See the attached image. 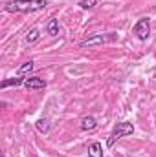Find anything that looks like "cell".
<instances>
[{
    "label": "cell",
    "instance_id": "cell-1",
    "mask_svg": "<svg viewBox=\"0 0 156 157\" xmlns=\"http://www.w3.org/2000/svg\"><path fill=\"white\" fill-rule=\"evenodd\" d=\"M48 6L46 0H11L6 4V11H17V13H33L40 11Z\"/></svg>",
    "mask_w": 156,
    "mask_h": 157
},
{
    "label": "cell",
    "instance_id": "cell-2",
    "mask_svg": "<svg viewBox=\"0 0 156 157\" xmlns=\"http://www.w3.org/2000/svg\"><path fill=\"white\" fill-rule=\"evenodd\" d=\"M132 133H134V124L132 122H117L116 126H114V130H112V133L107 139V146L109 148L114 146V143H116L117 139L127 137V135H132Z\"/></svg>",
    "mask_w": 156,
    "mask_h": 157
},
{
    "label": "cell",
    "instance_id": "cell-3",
    "mask_svg": "<svg viewBox=\"0 0 156 157\" xmlns=\"http://www.w3.org/2000/svg\"><path fill=\"white\" fill-rule=\"evenodd\" d=\"M117 39L116 33H105V35H92L90 39L83 40L79 46L81 48H92V46H99V44H107V42H114Z\"/></svg>",
    "mask_w": 156,
    "mask_h": 157
},
{
    "label": "cell",
    "instance_id": "cell-4",
    "mask_svg": "<svg viewBox=\"0 0 156 157\" xmlns=\"http://www.w3.org/2000/svg\"><path fill=\"white\" fill-rule=\"evenodd\" d=\"M134 35L142 40V42H145V40L149 39V35H151V22H149V18H140V20L136 22V26H134Z\"/></svg>",
    "mask_w": 156,
    "mask_h": 157
},
{
    "label": "cell",
    "instance_id": "cell-5",
    "mask_svg": "<svg viewBox=\"0 0 156 157\" xmlns=\"http://www.w3.org/2000/svg\"><path fill=\"white\" fill-rule=\"evenodd\" d=\"M24 86L28 90H42V88H46V80L40 77H28L24 80Z\"/></svg>",
    "mask_w": 156,
    "mask_h": 157
},
{
    "label": "cell",
    "instance_id": "cell-6",
    "mask_svg": "<svg viewBox=\"0 0 156 157\" xmlns=\"http://www.w3.org/2000/svg\"><path fill=\"white\" fill-rule=\"evenodd\" d=\"M97 128V121L96 117H92V115H88V117H84L81 121V130L83 132H94Z\"/></svg>",
    "mask_w": 156,
    "mask_h": 157
},
{
    "label": "cell",
    "instance_id": "cell-7",
    "mask_svg": "<svg viewBox=\"0 0 156 157\" xmlns=\"http://www.w3.org/2000/svg\"><path fill=\"white\" fill-rule=\"evenodd\" d=\"M103 144L101 143H97V141H94V143H90V146H88V155L90 157H103Z\"/></svg>",
    "mask_w": 156,
    "mask_h": 157
},
{
    "label": "cell",
    "instance_id": "cell-8",
    "mask_svg": "<svg viewBox=\"0 0 156 157\" xmlns=\"http://www.w3.org/2000/svg\"><path fill=\"white\" fill-rule=\"evenodd\" d=\"M46 33L50 37H57L59 35V20L57 18H50L46 24Z\"/></svg>",
    "mask_w": 156,
    "mask_h": 157
},
{
    "label": "cell",
    "instance_id": "cell-9",
    "mask_svg": "<svg viewBox=\"0 0 156 157\" xmlns=\"http://www.w3.org/2000/svg\"><path fill=\"white\" fill-rule=\"evenodd\" d=\"M24 80L26 78H22V77H13V78H9V80H4L2 84H0V88L2 90H6V88H9V86H20V84H24Z\"/></svg>",
    "mask_w": 156,
    "mask_h": 157
},
{
    "label": "cell",
    "instance_id": "cell-10",
    "mask_svg": "<svg viewBox=\"0 0 156 157\" xmlns=\"http://www.w3.org/2000/svg\"><path fill=\"white\" fill-rule=\"evenodd\" d=\"M35 128H37V130H39L40 133H48V132H50V121H48V119H39V121H37V122H35Z\"/></svg>",
    "mask_w": 156,
    "mask_h": 157
},
{
    "label": "cell",
    "instance_id": "cell-11",
    "mask_svg": "<svg viewBox=\"0 0 156 157\" xmlns=\"http://www.w3.org/2000/svg\"><path fill=\"white\" fill-rule=\"evenodd\" d=\"M31 70H33V60H28V62H24V64L18 68L17 75H18V77H24V75H26L28 71H31Z\"/></svg>",
    "mask_w": 156,
    "mask_h": 157
},
{
    "label": "cell",
    "instance_id": "cell-12",
    "mask_svg": "<svg viewBox=\"0 0 156 157\" xmlns=\"http://www.w3.org/2000/svg\"><path fill=\"white\" fill-rule=\"evenodd\" d=\"M39 37H40V35H39V29H37V28H33V29L26 35V42H28V44H33V42L39 39Z\"/></svg>",
    "mask_w": 156,
    "mask_h": 157
},
{
    "label": "cell",
    "instance_id": "cell-13",
    "mask_svg": "<svg viewBox=\"0 0 156 157\" xmlns=\"http://www.w3.org/2000/svg\"><path fill=\"white\" fill-rule=\"evenodd\" d=\"M79 6H81L83 9H92V7H96V6H97V0H81V2H79Z\"/></svg>",
    "mask_w": 156,
    "mask_h": 157
}]
</instances>
